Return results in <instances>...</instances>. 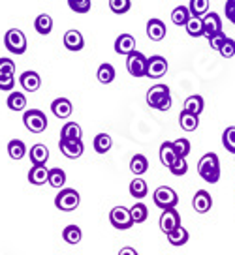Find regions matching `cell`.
<instances>
[{
    "mask_svg": "<svg viewBox=\"0 0 235 255\" xmlns=\"http://www.w3.org/2000/svg\"><path fill=\"white\" fill-rule=\"evenodd\" d=\"M198 173L205 182L217 184L220 180V159L215 152H207L198 161Z\"/></svg>",
    "mask_w": 235,
    "mask_h": 255,
    "instance_id": "cell-1",
    "label": "cell"
},
{
    "mask_svg": "<svg viewBox=\"0 0 235 255\" xmlns=\"http://www.w3.org/2000/svg\"><path fill=\"white\" fill-rule=\"evenodd\" d=\"M147 104L156 111H168L171 107V92L168 85H154L147 90Z\"/></svg>",
    "mask_w": 235,
    "mask_h": 255,
    "instance_id": "cell-2",
    "label": "cell"
},
{
    "mask_svg": "<svg viewBox=\"0 0 235 255\" xmlns=\"http://www.w3.org/2000/svg\"><path fill=\"white\" fill-rule=\"evenodd\" d=\"M4 45L11 55H23L28 43H26V36L19 28H9L4 36Z\"/></svg>",
    "mask_w": 235,
    "mask_h": 255,
    "instance_id": "cell-3",
    "label": "cell"
},
{
    "mask_svg": "<svg viewBox=\"0 0 235 255\" xmlns=\"http://www.w3.org/2000/svg\"><path fill=\"white\" fill-rule=\"evenodd\" d=\"M79 201H81V197L77 191L72 188H62L55 197V207L62 212H72L79 207Z\"/></svg>",
    "mask_w": 235,
    "mask_h": 255,
    "instance_id": "cell-4",
    "label": "cell"
},
{
    "mask_svg": "<svg viewBox=\"0 0 235 255\" xmlns=\"http://www.w3.org/2000/svg\"><path fill=\"white\" fill-rule=\"evenodd\" d=\"M23 124L28 131L41 133V131H45V128H47V117H45V113L40 111V109H28V111H24V115H23Z\"/></svg>",
    "mask_w": 235,
    "mask_h": 255,
    "instance_id": "cell-5",
    "label": "cell"
},
{
    "mask_svg": "<svg viewBox=\"0 0 235 255\" xmlns=\"http://www.w3.org/2000/svg\"><path fill=\"white\" fill-rule=\"evenodd\" d=\"M153 201L158 208L166 210V208L177 207L179 197H177V193H175V190H171L170 186H160V188H156V190H154Z\"/></svg>",
    "mask_w": 235,
    "mask_h": 255,
    "instance_id": "cell-6",
    "label": "cell"
},
{
    "mask_svg": "<svg viewBox=\"0 0 235 255\" xmlns=\"http://www.w3.org/2000/svg\"><path fill=\"white\" fill-rule=\"evenodd\" d=\"M126 70L132 77H145L147 75V56L139 51H134L126 56Z\"/></svg>",
    "mask_w": 235,
    "mask_h": 255,
    "instance_id": "cell-7",
    "label": "cell"
},
{
    "mask_svg": "<svg viewBox=\"0 0 235 255\" xmlns=\"http://www.w3.org/2000/svg\"><path fill=\"white\" fill-rule=\"evenodd\" d=\"M109 222L113 225L115 229H119V231H126L130 229L134 222H132V216H130V208L126 207H115L111 208V212H109Z\"/></svg>",
    "mask_w": 235,
    "mask_h": 255,
    "instance_id": "cell-8",
    "label": "cell"
},
{
    "mask_svg": "<svg viewBox=\"0 0 235 255\" xmlns=\"http://www.w3.org/2000/svg\"><path fill=\"white\" fill-rule=\"evenodd\" d=\"M168 72V60L160 55H154L151 58H147V75L151 79H160Z\"/></svg>",
    "mask_w": 235,
    "mask_h": 255,
    "instance_id": "cell-9",
    "label": "cell"
},
{
    "mask_svg": "<svg viewBox=\"0 0 235 255\" xmlns=\"http://www.w3.org/2000/svg\"><path fill=\"white\" fill-rule=\"evenodd\" d=\"M179 225H181V216H179L177 210L175 208H166L162 216H160V229H162V233L168 235L173 229H177Z\"/></svg>",
    "mask_w": 235,
    "mask_h": 255,
    "instance_id": "cell-10",
    "label": "cell"
},
{
    "mask_svg": "<svg viewBox=\"0 0 235 255\" xmlns=\"http://www.w3.org/2000/svg\"><path fill=\"white\" fill-rule=\"evenodd\" d=\"M202 21H203V36H205L207 40H209L211 36H215V34L222 32V21H220L219 13L211 11V13L203 15Z\"/></svg>",
    "mask_w": 235,
    "mask_h": 255,
    "instance_id": "cell-11",
    "label": "cell"
},
{
    "mask_svg": "<svg viewBox=\"0 0 235 255\" xmlns=\"http://www.w3.org/2000/svg\"><path fill=\"white\" fill-rule=\"evenodd\" d=\"M192 207H194V210L198 212V214H205V212H209L213 207V197L209 191L205 190H200L196 191L194 199H192Z\"/></svg>",
    "mask_w": 235,
    "mask_h": 255,
    "instance_id": "cell-12",
    "label": "cell"
},
{
    "mask_svg": "<svg viewBox=\"0 0 235 255\" xmlns=\"http://www.w3.org/2000/svg\"><path fill=\"white\" fill-rule=\"evenodd\" d=\"M136 51V38L132 34H121L117 40H115V53L117 55L128 56L130 53Z\"/></svg>",
    "mask_w": 235,
    "mask_h": 255,
    "instance_id": "cell-13",
    "label": "cell"
},
{
    "mask_svg": "<svg viewBox=\"0 0 235 255\" xmlns=\"http://www.w3.org/2000/svg\"><path fill=\"white\" fill-rule=\"evenodd\" d=\"M58 148H60V152H62L68 159L81 158L83 150H85L83 141H58Z\"/></svg>",
    "mask_w": 235,
    "mask_h": 255,
    "instance_id": "cell-14",
    "label": "cell"
},
{
    "mask_svg": "<svg viewBox=\"0 0 235 255\" xmlns=\"http://www.w3.org/2000/svg\"><path fill=\"white\" fill-rule=\"evenodd\" d=\"M166 32H168V28H166V24H164L162 19H156V17L149 19V23H147V36H149L151 40L162 41L164 38H166Z\"/></svg>",
    "mask_w": 235,
    "mask_h": 255,
    "instance_id": "cell-15",
    "label": "cell"
},
{
    "mask_svg": "<svg viewBox=\"0 0 235 255\" xmlns=\"http://www.w3.org/2000/svg\"><path fill=\"white\" fill-rule=\"evenodd\" d=\"M19 83L24 92H36L41 87V77L38 72H23L19 77Z\"/></svg>",
    "mask_w": 235,
    "mask_h": 255,
    "instance_id": "cell-16",
    "label": "cell"
},
{
    "mask_svg": "<svg viewBox=\"0 0 235 255\" xmlns=\"http://www.w3.org/2000/svg\"><path fill=\"white\" fill-rule=\"evenodd\" d=\"M83 129L77 122H66L60 129V141H81Z\"/></svg>",
    "mask_w": 235,
    "mask_h": 255,
    "instance_id": "cell-17",
    "label": "cell"
},
{
    "mask_svg": "<svg viewBox=\"0 0 235 255\" xmlns=\"http://www.w3.org/2000/svg\"><path fill=\"white\" fill-rule=\"evenodd\" d=\"M51 111H53V115H55L57 119H68L73 111L72 102H70L68 98H57V100L51 104Z\"/></svg>",
    "mask_w": 235,
    "mask_h": 255,
    "instance_id": "cell-18",
    "label": "cell"
},
{
    "mask_svg": "<svg viewBox=\"0 0 235 255\" xmlns=\"http://www.w3.org/2000/svg\"><path fill=\"white\" fill-rule=\"evenodd\" d=\"M64 47L68 51H81L83 45H85V40H83V34L79 30H68L64 34Z\"/></svg>",
    "mask_w": 235,
    "mask_h": 255,
    "instance_id": "cell-19",
    "label": "cell"
},
{
    "mask_svg": "<svg viewBox=\"0 0 235 255\" xmlns=\"http://www.w3.org/2000/svg\"><path fill=\"white\" fill-rule=\"evenodd\" d=\"M47 175L49 169L45 165H32L28 171V182L34 184V186H41V184L47 182Z\"/></svg>",
    "mask_w": 235,
    "mask_h": 255,
    "instance_id": "cell-20",
    "label": "cell"
},
{
    "mask_svg": "<svg viewBox=\"0 0 235 255\" xmlns=\"http://www.w3.org/2000/svg\"><path fill=\"white\" fill-rule=\"evenodd\" d=\"M49 159V148L45 144H34L30 148V161L32 165H45Z\"/></svg>",
    "mask_w": 235,
    "mask_h": 255,
    "instance_id": "cell-21",
    "label": "cell"
},
{
    "mask_svg": "<svg viewBox=\"0 0 235 255\" xmlns=\"http://www.w3.org/2000/svg\"><path fill=\"white\" fill-rule=\"evenodd\" d=\"M177 158L179 156H177V152H175V148H173V143H171V141L162 143V146H160V161H162L164 165H166V167H171Z\"/></svg>",
    "mask_w": 235,
    "mask_h": 255,
    "instance_id": "cell-22",
    "label": "cell"
},
{
    "mask_svg": "<svg viewBox=\"0 0 235 255\" xmlns=\"http://www.w3.org/2000/svg\"><path fill=\"white\" fill-rule=\"evenodd\" d=\"M166 237H168V242H170L171 246H185L188 242V239H190V235H188V231L183 225H179L177 229H173L171 233H168Z\"/></svg>",
    "mask_w": 235,
    "mask_h": 255,
    "instance_id": "cell-23",
    "label": "cell"
},
{
    "mask_svg": "<svg viewBox=\"0 0 235 255\" xmlns=\"http://www.w3.org/2000/svg\"><path fill=\"white\" fill-rule=\"evenodd\" d=\"M179 124L185 131H196L198 126H200V117L198 115H192V113L181 111L179 115Z\"/></svg>",
    "mask_w": 235,
    "mask_h": 255,
    "instance_id": "cell-24",
    "label": "cell"
},
{
    "mask_svg": "<svg viewBox=\"0 0 235 255\" xmlns=\"http://www.w3.org/2000/svg\"><path fill=\"white\" fill-rule=\"evenodd\" d=\"M203 107H205V104H203V98L202 96H188L187 100H185V107H183V111H187V113H192V115H202L203 111Z\"/></svg>",
    "mask_w": 235,
    "mask_h": 255,
    "instance_id": "cell-25",
    "label": "cell"
},
{
    "mask_svg": "<svg viewBox=\"0 0 235 255\" xmlns=\"http://www.w3.org/2000/svg\"><path fill=\"white\" fill-rule=\"evenodd\" d=\"M147 169H149V161L143 154H136V156H132L130 159V171L134 173L136 176H141L147 173Z\"/></svg>",
    "mask_w": 235,
    "mask_h": 255,
    "instance_id": "cell-26",
    "label": "cell"
},
{
    "mask_svg": "<svg viewBox=\"0 0 235 255\" xmlns=\"http://www.w3.org/2000/svg\"><path fill=\"white\" fill-rule=\"evenodd\" d=\"M34 28H36V32L41 34V36L51 34V30H53V19H51V15L40 13V15L36 17V21H34Z\"/></svg>",
    "mask_w": 235,
    "mask_h": 255,
    "instance_id": "cell-27",
    "label": "cell"
},
{
    "mask_svg": "<svg viewBox=\"0 0 235 255\" xmlns=\"http://www.w3.org/2000/svg\"><path fill=\"white\" fill-rule=\"evenodd\" d=\"M47 184L57 188V190H62L66 184V173L60 167H53L49 169V175H47Z\"/></svg>",
    "mask_w": 235,
    "mask_h": 255,
    "instance_id": "cell-28",
    "label": "cell"
},
{
    "mask_svg": "<svg viewBox=\"0 0 235 255\" xmlns=\"http://www.w3.org/2000/svg\"><path fill=\"white\" fill-rule=\"evenodd\" d=\"M6 104H8V107L11 111L21 113V111H24V107H26V96H24L23 92H11V94L8 96V100H6Z\"/></svg>",
    "mask_w": 235,
    "mask_h": 255,
    "instance_id": "cell-29",
    "label": "cell"
},
{
    "mask_svg": "<svg viewBox=\"0 0 235 255\" xmlns=\"http://www.w3.org/2000/svg\"><path fill=\"white\" fill-rule=\"evenodd\" d=\"M96 77L102 85H109V83H113L115 81V68L109 62L100 64V68H98V72H96Z\"/></svg>",
    "mask_w": 235,
    "mask_h": 255,
    "instance_id": "cell-30",
    "label": "cell"
},
{
    "mask_svg": "<svg viewBox=\"0 0 235 255\" xmlns=\"http://www.w3.org/2000/svg\"><path fill=\"white\" fill-rule=\"evenodd\" d=\"M128 190H130V195H132V197H136V199H143V197H147L149 188H147V182L143 180V178L136 176V178L130 182Z\"/></svg>",
    "mask_w": 235,
    "mask_h": 255,
    "instance_id": "cell-31",
    "label": "cell"
},
{
    "mask_svg": "<svg viewBox=\"0 0 235 255\" xmlns=\"http://www.w3.org/2000/svg\"><path fill=\"white\" fill-rule=\"evenodd\" d=\"M92 146H94V150H96L98 154H106V152L111 150L113 139H111V135H107V133H98V135L94 137Z\"/></svg>",
    "mask_w": 235,
    "mask_h": 255,
    "instance_id": "cell-32",
    "label": "cell"
},
{
    "mask_svg": "<svg viewBox=\"0 0 235 255\" xmlns=\"http://www.w3.org/2000/svg\"><path fill=\"white\" fill-rule=\"evenodd\" d=\"M62 239H64L66 244L75 246V244H79V242H81L83 233L77 225H68V227H64V231H62Z\"/></svg>",
    "mask_w": 235,
    "mask_h": 255,
    "instance_id": "cell-33",
    "label": "cell"
},
{
    "mask_svg": "<svg viewBox=\"0 0 235 255\" xmlns=\"http://www.w3.org/2000/svg\"><path fill=\"white\" fill-rule=\"evenodd\" d=\"M8 154L11 159H23L24 154H26V144L21 141V139H11L8 143Z\"/></svg>",
    "mask_w": 235,
    "mask_h": 255,
    "instance_id": "cell-34",
    "label": "cell"
},
{
    "mask_svg": "<svg viewBox=\"0 0 235 255\" xmlns=\"http://www.w3.org/2000/svg\"><path fill=\"white\" fill-rule=\"evenodd\" d=\"M190 17L192 15H190L188 6H177V8L171 11V21H173V24H177V26H185Z\"/></svg>",
    "mask_w": 235,
    "mask_h": 255,
    "instance_id": "cell-35",
    "label": "cell"
},
{
    "mask_svg": "<svg viewBox=\"0 0 235 255\" xmlns=\"http://www.w3.org/2000/svg\"><path fill=\"white\" fill-rule=\"evenodd\" d=\"M190 15L192 17H203L209 13V0H190L188 4Z\"/></svg>",
    "mask_w": 235,
    "mask_h": 255,
    "instance_id": "cell-36",
    "label": "cell"
},
{
    "mask_svg": "<svg viewBox=\"0 0 235 255\" xmlns=\"http://www.w3.org/2000/svg\"><path fill=\"white\" fill-rule=\"evenodd\" d=\"M185 28H187L188 36H192V38H200V36H203L202 17H190V19H188V23L185 24Z\"/></svg>",
    "mask_w": 235,
    "mask_h": 255,
    "instance_id": "cell-37",
    "label": "cell"
},
{
    "mask_svg": "<svg viewBox=\"0 0 235 255\" xmlns=\"http://www.w3.org/2000/svg\"><path fill=\"white\" fill-rule=\"evenodd\" d=\"M130 216H132V222L134 223H143L149 216V210L143 203H136L134 207L130 208Z\"/></svg>",
    "mask_w": 235,
    "mask_h": 255,
    "instance_id": "cell-38",
    "label": "cell"
},
{
    "mask_svg": "<svg viewBox=\"0 0 235 255\" xmlns=\"http://www.w3.org/2000/svg\"><path fill=\"white\" fill-rule=\"evenodd\" d=\"M222 144L228 152H234L235 154V126H230L224 129L222 133Z\"/></svg>",
    "mask_w": 235,
    "mask_h": 255,
    "instance_id": "cell-39",
    "label": "cell"
},
{
    "mask_svg": "<svg viewBox=\"0 0 235 255\" xmlns=\"http://www.w3.org/2000/svg\"><path fill=\"white\" fill-rule=\"evenodd\" d=\"M130 8H132V2L130 0H109V9L113 11L115 15L128 13Z\"/></svg>",
    "mask_w": 235,
    "mask_h": 255,
    "instance_id": "cell-40",
    "label": "cell"
},
{
    "mask_svg": "<svg viewBox=\"0 0 235 255\" xmlns=\"http://www.w3.org/2000/svg\"><path fill=\"white\" fill-rule=\"evenodd\" d=\"M173 143V148H175V152H177L179 158H187L188 154H190V141L188 139H185V137H181V139H175V141H171Z\"/></svg>",
    "mask_w": 235,
    "mask_h": 255,
    "instance_id": "cell-41",
    "label": "cell"
},
{
    "mask_svg": "<svg viewBox=\"0 0 235 255\" xmlns=\"http://www.w3.org/2000/svg\"><path fill=\"white\" fill-rule=\"evenodd\" d=\"M68 6L75 13H89L92 2L90 0H68Z\"/></svg>",
    "mask_w": 235,
    "mask_h": 255,
    "instance_id": "cell-42",
    "label": "cell"
},
{
    "mask_svg": "<svg viewBox=\"0 0 235 255\" xmlns=\"http://www.w3.org/2000/svg\"><path fill=\"white\" fill-rule=\"evenodd\" d=\"M168 169H170V173L173 176L187 175V173H188V161H187V158H177V159H175V163H173L171 167H168Z\"/></svg>",
    "mask_w": 235,
    "mask_h": 255,
    "instance_id": "cell-43",
    "label": "cell"
},
{
    "mask_svg": "<svg viewBox=\"0 0 235 255\" xmlns=\"http://www.w3.org/2000/svg\"><path fill=\"white\" fill-rule=\"evenodd\" d=\"M2 75H15V62L11 58H0V77Z\"/></svg>",
    "mask_w": 235,
    "mask_h": 255,
    "instance_id": "cell-44",
    "label": "cell"
},
{
    "mask_svg": "<svg viewBox=\"0 0 235 255\" xmlns=\"http://www.w3.org/2000/svg\"><path fill=\"white\" fill-rule=\"evenodd\" d=\"M219 53L224 56V58H232V56H235V40H232V38H226L224 45L219 49Z\"/></svg>",
    "mask_w": 235,
    "mask_h": 255,
    "instance_id": "cell-45",
    "label": "cell"
},
{
    "mask_svg": "<svg viewBox=\"0 0 235 255\" xmlns=\"http://www.w3.org/2000/svg\"><path fill=\"white\" fill-rule=\"evenodd\" d=\"M13 87H15V77H13V75H2V77H0V90L11 92Z\"/></svg>",
    "mask_w": 235,
    "mask_h": 255,
    "instance_id": "cell-46",
    "label": "cell"
},
{
    "mask_svg": "<svg viewBox=\"0 0 235 255\" xmlns=\"http://www.w3.org/2000/svg\"><path fill=\"white\" fill-rule=\"evenodd\" d=\"M226 34L224 32H219V34H215V36H211L209 38V45H211V49H215V51H219L222 45H224V41H226Z\"/></svg>",
    "mask_w": 235,
    "mask_h": 255,
    "instance_id": "cell-47",
    "label": "cell"
},
{
    "mask_svg": "<svg viewBox=\"0 0 235 255\" xmlns=\"http://www.w3.org/2000/svg\"><path fill=\"white\" fill-rule=\"evenodd\" d=\"M224 11H226L228 21H232L235 24V0H228L226 6H224Z\"/></svg>",
    "mask_w": 235,
    "mask_h": 255,
    "instance_id": "cell-48",
    "label": "cell"
},
{
    "mask_svg": "<svg viewBox=\"0 0 235 255\" xmlns=\"http://www.w3.org/2000/svg\"><path fill=\"white\" fill-rule=\"evenodd\" d=\"M119 255H139L134 248H130V246H126V248H122L121 252H119Z\"/></svg>",
    "mask_w": 235,
    "mask_h": 255,
    "instance_id": "cell-49",
    "label": "cell"
}]
</instances>
